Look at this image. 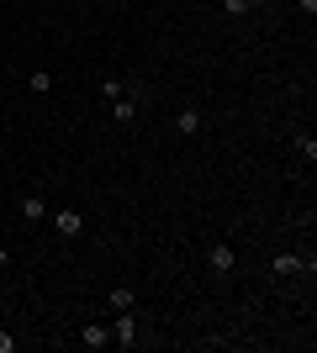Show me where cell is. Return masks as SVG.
I'll return each mask as SVG.
<instances>
[{"instance_id":"6da1fadb","label":"cell","mask_w":317,"mask_h":353,"mask_svg":"<svg viewBox=\"0 0 317 353\" xmlns=\"http://www.w3.org/2000/svg\"><path fill=\"white\" fill-rule=\"evenodd\" d=\"M53 216V227H59V237L64 243H75L79 232H85V211H75V206H64V211H48Z\"/></svg>"},{"instance_id":"7a4b0ae2","label":"cell","mask_w":317,"mask_h":353,"mask_svg":"<svg viewBox=\"0 0 317 353\" xmlns=\"http://www.w3.org/2000/svg\"><path fill=\"white\" fill-rule=\"evenodd\" d=\"M111 343H122V348H133V343H137V316H133V306L117 311V322H111Z\"/></svg>"},{"instance_id":"3957f363","label":"cell","mask_w":317,"mask_h":353,"mask_svg":"<svg viewBox=\"0 0 317 353\" xmlns=\"http://www.w3.org/2000/svg\"><path fill=\"white\" fill-rule=\"evenodd\" d=\"M270 269H275V274H286V280H291V274H307V269H312V264H307L302 253H275V259H270Z\"/></svg>"},{"instance_id":"277c9868","label":"cell","mask_w":317,"mask_h":353,"mask_svg":"<svg viewBox=\"0 0 317 353\" xmlns=\"http://www.w3.org/2000/svg\"><path fill=\"white\" fill-rule=\"evenodd\" d=\"M206 264H211V274H233V264H238V253L227 248V243H217V248L206 253Z\"/></svg>"},{"instance_id":"5b68a950","label":"cell","mask_w":317,"mask_h":353,"mask_svg":"<svg viewBox=\"0 0 317 353\" xmlns=\"http://www.w3.org/2000/svg\"><path fill=\"white\" fill-rule=\"evenodd\" d=\"M16 211H21V221H43V216H48V201H43V190L21 195V206H16Z\"/></svg>"},{"instance_id":"8992f818","label":"cell","mask_w":317,"mask_h":353,"mask_svg":"<svg viewBox=\"0 0 317 353\" xmlns=\"http://www.w3.org/2000/svg\"><path fill=\"white\" fill-rule=\"evenodd\" d=\"M79 343H85V348H106V343H111V327L85 322V327H79Z\"/></svg>"},{"instance_id":"52a82bcc","label":"cell","mask_w":317,"mask_h":353,"mask_svg":"<svg viewBox=\"0 0 317 353\" xmlns=\"http://www.w3.org/2000/svg\"><path fill=\"white\" fill-rule=\"evenodd\" d=\"M175 127H180V137H196V132H201V105H180Z\"/></svg>"},{"instance_id":"ba28073f","label":"cell","mask_w":317,"mask_h":353,"mask_svg":"<svg viewBox=\"0 0 317 353\" xmlns=\"http://www.w3.org/2000/svg\"><path fill=\"white\" fill-rule=\"evenodd\" d=\"M137 105H143V101H133V95H117V101H111V121H133V117H137Z\"/></svg>"},{"instance_id":"9c48e42d","label":"cell","mask_w":317,"mask_h":353,"mask_svg":"<svg viewBox=\"0 0 317 353\" xmlns=\"http://www.w3.org/2000/svg\"><path fill=\"white\" fill-rule=\"evenodd\" d=\"M27 90H32V95H48V90H53V74H48V69H32L27 74Z\"/></svg>"},{"instance_id":"30bf717a","label":"cell","mask_w":317,"mask_h":353,"mask_svg":"<svg viewBox=\"0 0 317 353\" xmlns=\"http://www.w3.org/2000/svg\"><path fill=\"white\" fill-rule=\"evenodd\" d=\"M106 306H111V311H127V306H133V290H127V285H117V290L106 295Z\"/></svg>"},{"instance_id":"8fae6325","label":"cell","mask_w":317,"mask_h":353,"mask_svg":"<svg viewBox=\"0 0 317 353\" xmlns=\"http://www.w3.org/2000/svg\"><path fill=\"white\" fill-rule=\"evenodd\" d=\"M101 95H106V101H117V95H127V79H117V74H111V79H101Z\"/></svg>"},{"instance_id":"7c38bea8","label":"cell","mask_w":317,"mask_h":353,"mask_svg":"<svg viewBox=\"0 0 317 353\" xmlns=\"http://www.w3.org/2000/svg\"><path fill=\"white\" fill-rule=\"evenodd\" d=\"M296 153H302L307 163H317V143H312V137H296Z\"/></svg>"},{"instance_id":"4fadbf2b","label":"cell","mask_w":317,"mask_h":353,"mask_svg":"<svg viewBox=\"0 0 317 353\" xmlns=\"http://www.w3.org/2000/svg\"><path fill=\"white\" fill-rule=\"evenodd\" d=\"M222 11H227V16H249L254 6H249V0H222Z\"/></svg>"},{"instance_id":"5bb4252c","label":"cell","mask_w":317,"mask_h":353,"mask_svg":"<svg viewBox=\"0 0 317 353\" xmlns=\"http://www.w3.org/2000/svg\"><path fill=\"white\" fill-rule=\"evenodd\" d=\"M0 353H16V338H11V332H0Z\"/></svg>"},{"instance_id":"9a60e30c","label":"cell","mask_w":317,"mask_h":353,"mask_svg":"<svg viewBox=\"0 0 317 353\" xmlns=\"http://www.w3.org/2000/svg\"><path fill=\"white\" fill-rule=\"evenodd\" d=\"M6 259H11V253H6V243H0V269H6Z\"/></svg>"},{"instance_id":"2e32d148","label":"cell","mask_w":317,"mask_h":353,"mask_svg":"<svg viewBox=\"0 0 317 353\" xmlns=\"http://www.w3.org/2000/svg\"><path fill=\"white\" fill-rule=\"evenodd\" d=\"M249 6H270V0H249Z\"/></svg>"}]
</instances>
